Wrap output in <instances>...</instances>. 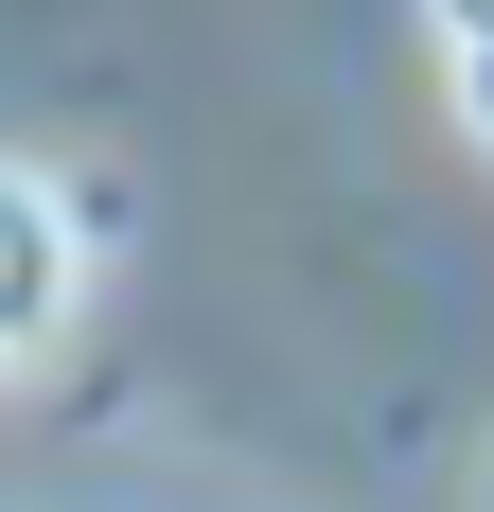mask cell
<instances>
[{
  "instance_id": "6da1fadb",
  "label": "cell",
  "mask_w": 494,
  "mask_h": 512,
  "mask_svg": "<svg viewBox=\"0 0 494 512\" xmlns=\"http://www.w3.org/2000/svg\"><path fill=\"white\" fill-rule=\"evenodd\" d=\"M71 301H89V230L36 159H0V371H36L71 336Z\"/></svg>"
},
{
  "instance_id": "7a4b0ae2",
  "label": "cell",
  "mask_w": 494,
  "mask_h": 512,
  "mask_svg": "<svg viewBox=\"0 0 494 512\" xmlns=\"http://www.w3.org/2000/svg\"><path fill=\"white\" fill-rule=\"evenodd\" d=\"M424 36H442V71H459V124L494 142V0H424Z\"/></svg>"
}]
</instances>
